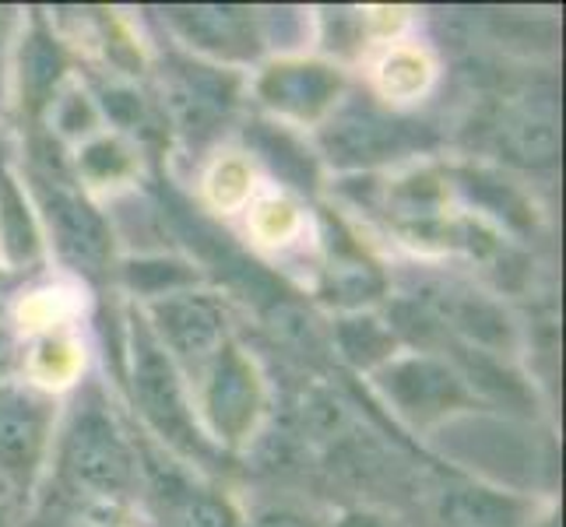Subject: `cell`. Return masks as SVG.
<instances>
[{
    "label": "cell",
    "mask_w": 566,
    "mask_h": 527,
    "mask_svg": "<svg viewBox=\"0 0 566 527\" xmlns=\"http://www.w3.org/2000/svg\"><path fill=\"white\" fill-rule=\"evenodd\" d=\"M127 359H130L134 404H138L142 419L155 429V436H163L180 454L205 457L211 446L201 436L198 419H193V408L180 380V366L169 359V351L159 345L145 317L130 320Z\"/></svg>",
    "instance_id": "obj_1"
},
{
    "label": "cell",
    "mask_w": 566,
    "mask_h": 527,
    "mask_svg": "<svg viewBox=\"0 0 566 527\" xmlns=\"http://www.w3.org/2000/svg\"><path fill=\"white\" fill-rule=\"evenodd\" d=\"M61 472L74 489L99 499H124L138 485V457L124 429L99 398H85L61 440Z\"/></svg>",
    "instance_id": "obj_2"
},
{
    "label": "cell",
    "mask_w": 566,
    "mask_h": 527,
    "mask_svg": "<svg viewBox=\"0 0 566 527\" xmlns=\"http://www.w3.org/2000/svg\"><path fill=\"white\" fill-rule=\"evenodd\" d=\"M380 394L390 401L398 415L412 419L416 425H433L451 419L454 412L472 404V390L454 366L437 356H390L374 369Z\"/></svg>",
    "instance_id": "obj_3"
},
{
    "label": "cell",
    "mask_w": 566,
    "mask_h": 527,
    "mask_svg": "<svg viewBox=\"0 0 566 527\" xmlns=\"http://www.w3.org/2000/svg\"><path fill=\"white\" fill-rule=\"evenodd\" d=\"M321 141L331 162L359 169L429 148L433 145V134H426L422 124L401 120V116L387 113L374 103H348L331 116Z\"/></svg>",
    "instance_id": "obj_4"
},
{
    "label": "cell",
    "mask_w": 566,
    "mask_h": 527,
    "mask_svg": "<svg viewBox=\"0 0 566 527\" xmlns=\"http://www.w3.org/2000/svg\"><path fill=\"white\" fill-rule=\"evenodd\" d=\"M148 327L155 330L159 345L169 351V359L187 369H205L214 356L229 345L226 309L214 303L208 292H166V296L148 303Z\"/></svg>",
    "instance_id": "obj_5"
},
{
    "label": "cell",
    "mask_w": 566,
    "mask_h": 527,
    "mask_svg": "<svg viewBox=\"0 0 566 527\" xmlns=\"http://www.w3.org/2000/svg\"><path fill=\"white\" fill-rule=\"evenodd\" d=\"M39 208L56 243V253L85 275H103L113 253L109 225L95 211L82 190H74L61 176H39Z\"/></svg>",
    "instance_id": "obj_6"
},
{
    "label": "cell",
    "mask_w": 566,
    "mask_h": 527,
    "mask_svg": "<svg viewBox=\"0 0 566 527\" xmlns=\"http://www.w3.org/2000/svg\"><path fill=\"white\" fill-rule=\"evenodd\" d=\"M264 412V383L240 345H226L205 369V419L222 443H243Z\"/></svg>",
    "instance_id": "obj_7"
},
{
    "label": "cell",
    "mask_w": 566,
    "mask_h": 527,
    "mask_svg": "<svg viewBox=\"0 0 566 527\" xmlns=\"http://www.w3.org/2000/svg\"><path fill=\"white\" fill-rule=\"evenodd\" d=\"M53 404L32 387L0 383V475L32 482L50 446Z\"/></svg>",
    "instance_id": "obj_8"
},
{
    "label": "cell",
    "mask_w": 566,
    "mask_h": 527,
    "mask_svg": "<svg viewBox=\"0 0 566 527\" xmlns=\"http://www.w3.org/2000/svg\"><path fill=\"white\" fill-rule=\"evenodd\" d=\"M163 95L177 127L208 134L226 120L237 103V77L193 61H172L169 71H163Z\"/></svg>",
    "instance_id": "obj_9"
},
{
    "label": "cell",
    "mask_w": 566,
    "mask_h": 527,
    "mask_svg": "<svg viewBox=\"0 0 566 527\" xmlns=\"http://www.w3.org/2000/svg\"><path fill=\"white\" fill-rule=\"evenodd\" d=\"M258 95L292 120H321L338 103L342 74L321 61H279L258 77Z\"/></svg>",
    "instance_id": "obj_10"
},
{
    "label": "cell",
    "mask_w": 566,
    "mask_h": 527,
    "mask_svg": "<svg viewBox=\"0 0 566 527\" xmlns=\"http://www.w3.org/2000/svg\"><path fill=\"white\" fill-rule=\"evenodd\" d=\"M166 22L184 35V43L226 56V61H253L261 53V32L258 18L247 8H219V4H201V8H169Z\"/></svg>",
    "instance_id": "obj_11"
},
{
    "label": "cell",
    "mask_w": 566,
    "mask_h": 527,
    "mask_svg": "<svg viewBox=\"0 0 566 527\" xmlns=\"http://www.w3.org/2000/svg\"><path fill=\"white\" fill-rule=\"evenodd\" d=\"M437 517L443 527H524L528 503L479 482H447L437 493Z\"/></svg>",
    "instance_id": "obj_12"
},
{
    "label": "cell",
    "mask_w": 566,
    "mask_h": 527,
    "mask_svg": "<svg viewBox=\"0 0 566 527\" xmlns=\"http://www.w3.org/2000/svg\"><path fill=\"white\" fill-rule=\"evenodd\" d=\"M148 472L163 527H240L237 510H232L226 496L205 489L198 482H187L177 472L166 475L163 467H148Z\"/></svg>",
    "instance_id": "obj_13"
},
{
    "label": "cell",
    "mask_w": 566,
    "mask_h": 527,
    "mask_svg": "<svg viewBox=\"0 0 566 527\" xmlns=\"http://www.w3.org/2000/svg\"><path fill=\"white\" fill-rule=\"evenodd\" d=\"M384 275L380 267L366 257V253L348 240L338 236L331 243V261L324 267V296L338 306H363L377 299L384 292Z\"/></svg>",
    "instance_id": "obj_14"
},
{
    "label": "cell",
    "mask_w": 566,
    "mask_h": 527,
    "mask_svg": "<svg viewBox=\"0 0 566 527\" xmlns=\"http://www.w3.org/2000/svg\"><path fill=\"white\" fill-rule=\"evenodd\" d=\"M503 141L514 159L528 166H545L559 151V116L549 99H538L535 106L524 103L511 113L503 130Z\"/></svg>",
    "instance_id": "obj_15"
},
{
    "label": "cell",
    "mask_w": 566,
    "mask_h": 527,
    "mask_svg": "<svg viewBox=\"0 0 566 527\" xmlns=\"http://www.w3.org/2000/svg\"><path fill=\"white\" fill-rule=\"evenodd\" d=\"M429 303H433L437 317L447 320L454 330H461L468 341L496 345V348L511 341V324H506V317L500 314V309L490 299L472 296V292L447 288V292H437V296H429Z\"/></svg>",
    "instance_id": "obj_16"
},
{
    "label": "cell",
    "mask_w": 566,
    "mask_h": 527,
    "mask_svg": "<svg viewBox=\"0 0 566 527\" xmlns=\"http://www.w3.org/2000/svg\"><path fill=\"white\" fill-rule=\"evenodd\" d=\"M64 53L56 46V39L43 29L29 32V43L22 46V95L29 109H43L46 103H53L56 85L64 77Z\"/></svg>",
    "instance_id": "obj_17"
},
{
    "label": "cell",
    "mask_w": 566,
    "mask_h": 527,
    "mask_svg": "<svg viewBox=\"0 0 566 527\" xmlns=\"http://www.w3.org/2000/svg\"><path fill=\"white\" fill-rule=\"evenodd\" d=\"M0 236L14 264H32L39 257V232L11 172H0Z\"/></svg>",
    "instance_id": "obj_18"
},
{
    "label": "cell",
    "mask_w": 566,
    "mask_h": 527,
    "mask_svg": "<svg viewBox=\"0 0 566 527\" xmlns=\"http://www.w3.org/2000/svg\"><path fill=\"white\" fill-rule=\"evenodd\" d=\"M342 356L359 369H377L395 356V335L374 317H345L335 327Z\"/></svg>",
    "instance_id": "obj_19"
},
{
    "label": "cell",
    "mask_w": 566,
    "mask_h": 527,
    "mask_svg": "<svg viewBox=\"0 0 566 527\" xmlns=\"http://www.w3.org/2000/svg\"><path fill=\"white\" fill-rule=\"evenodd\" d=\"M77 166H82V172L88 176V180L113 183L134 169V159L116 138H95L82 148V155H77Z\"/></svg>",
    "instance_id": "obj_20"
},
{
    "label": "cell",
    "mask_w": 566,
    "mask_h": 527,
    "mask_svg": "<svg viewBox=\"0 0 566 527\" xmlns=\"http://www.w3.org/2000/svg\"><path fill=\"white\" fill-rule=\"evenodd\" d=\"M14 362H18V330H14L11 317L0 309V383L8 380Z\"/></svg>",
    "instance_id": "obj_21"
},
{
    "label": "cell",
    "mask_w": 566,
    "mask_h": 527,
    "mask_svg": "<svg viewBox=\"0 0 566 527\" xmlns=\"http://www.w3.org/2000/svg\"><path fill=\"white\" fill-rule=\"evenodd\" d=\"M247 527H317V524L300 517V514H292V510H268L261 517H253Z\"/></svg>",
    "instance_id": "obj_22"
},
{
    "label": "cell",
    "mask_w": 566,
    "mask_h": 527,
    "mask_svg": "<svg viewBox=\"0 0 566 527\" xmlns=\"http://www.w3.org/2000/svg\"><path fill=\"white\" fill-rule=\"evenodd\" d=\"M14 29H18V11L14 8H0V64H4V56H8Z\"/></svg>",
    "instance_id": "obj_23"
},
{
    "label": "cell",
    "mask_w": 566,
    "mask_h": 527,
    "mask_svg": "<svg viewBox=\"0 0 566 527\" xmlns=\"http://www.w3.org/2000/svg\"><path fill=\"white\" fill-rule=\"evenodd\" d=\"M338 527H395L387 517H380V514H369V510H348L342 520H338Z\"/></svg>",
    "instance_id": "obj_24"
},
{
    "label": "cell",
    "mask_w": 566,
    "mask_h": 527,
    "mask_svg": "<svg viewBox=\"0 0 566 527\" xmlns=\"http://www.w3.org/2000/svg\"><path fill=\"white\" fill-rule=\"evenodd\" d=\"M0 527H8V524H4V514H0Z\"/></svg>",
    "instance_id": "obj_25"
}]
</instances>
